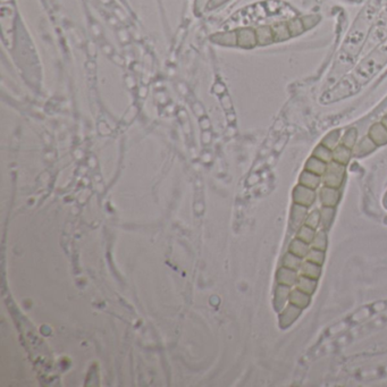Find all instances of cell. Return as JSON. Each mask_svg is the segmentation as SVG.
Segmentation results:
<instances>
[{
	"instance_id": "6da1fadb",
	"label": "cell",
	"mask_w": 387,
	"mask_h": 387,
	"mask_svg": "<svg viewBox=\"0 0 387 387\" xmlns=\"http://www.w3.org/2000/svg\"><path fill=\"white\" fill-rule=\"evenodd\" d=\"M346 166L338 161H330L327 163L325 174L322 175V184L330 188L341 189L345 179Z\"/></svg>"
},
{
	"instance_id": "7a4b0ae2",
	"label": "cell",
	"mask_w": 387,
	"mask_h": 387,
	"mask_svg": "<svg viewBox=\"0 0 387 387\" xmlns=\"http://www.w3.org/2000/svg\"><path fill=\"white\" fill-rule=\"evenodd\" d=\"M316 198V190L306 188V186L302 184L296 185L292 193L293 203H298V205L308 207V208L315 203Z\"/></svg>"
},
{
	"instance_id": "3957f363",
	"label": "cell",
	"mask_w": 387,
	"mask_h": 387,
	"mask_svg": "<svg viewBox=\"0 0 387 387\" xmlns=\"http://www.w3.org/2000/svg\"><path fill=\"white\" fill-rule=\"evenodd\" d=\"M302 313V309L292 303H289L284 309L279 312V326L282 328H289L294 323Z\"/></svg>"
},
{
	"instance_id": "277c9868",
	"label": "cell",
	"mask_w": 387,
	"mask_h": 387,
	"mask_svg": "<svg viewBox=\"0 0 387 387\" xmlns=\"http://www.w3.org/2000/svg\"><path fill=\"white\" fill-rule=\"evenodd\" d=\"M319 200L322 202V206L323 207H333V208H336L339 200H341V190L322 185V188L319 191Z\"/></svg>"
},
{
	"instance_id": "5b68a950",
	"label": "cell",
	"mask_w": 387,
	"mask_h": 387,
	"mask_svg": "<svg viewBox=\"0 0 387 387\" xmlns=\"http://www.w3.org/2000/svg\"><path fill=\"white\" fill-rule=\"evenodd\" d=\"M300 277L299 270H294L288 267H279L276 274V281L277 284L289 286V288H294L298 283V279Z\"/></svg>"
},
{
	"instance_id": "8992f818",
	"label": "cell",
	"mask_w": 387,
	"mask_h": 387,
	"mask_svg": "<svg viewBox=\"0 0 387 387\" xmlns=\"http://www.w3.org/2000/svg\"><path fill=\"white\" fill-rule=\"evenodd\" d=\"M308 207L293 203L291 208V215H290V226L295 231L305 225V222L308 216Z\"/></svg>"
},
{
	"instance_id": "52a82bcc",
	"label": "cell",
	"mask_w": 387,
	"mask_h": 387,
	"mask_svg": "<svg viewBox=\"0 0 387 387\" xmlns=\"http://www.w3.org/2000/svg\"><path fill=\"white\" fill-rule=\"evenodd\" d=\"M292 288L289 286L277 284L275 290V295H274V306H275L276 311L281 312L283 309L290 303V293H291Z\"/></svg>"
},
{
	"instance_id": "ba28073f",
	"label": "cell",
	"mask_w": 387,
	"mask_h": 387,
	"mask_svg": "<svg viewBox=\"0 0 387 387\" xmlns=\"http://www.w3.org/2000/svg\"><path fill=\"white\" fill-rule=\"evenodd\" d=\"M368 136L376 143L377 146L387 145V129L382 123H375L368 131Z\"/></svg>"
},
{
	"instance_id": "9c48e42d",
	"label": "cell",
	"mask_w": 387,
	"mask_h": 387,
	"mask_svg": "<svg viewBox=\"0 0 387 387\" xmlns=\"http://www.w3.org/2000/svg\"><path fill=\"white\" fill-rule=\"evenodd\" d=\"M376 148H377L376 143L367 135L363 139L360 140V141L356 142V145L355 148H353L352 152L353 156L355 157H365L367 155H369V153L375 151Z\"/></svg>"
},
{
	"instance_id": "30bf717a",
	"label": "cell",
	"mask_w": 387,
	"mask_h": 387,
	"mask_svg": "<svg viewBox=\"0 0 387 387\" xmlns=\"http://www.w3.org/2000/svg\"><path fill=\"white\" fill-rule=\"evenodd\" d=\"M310 301H311V295L302 292L301 290L292 288L291 293H290V303H292V305L299 306V308L303 310L308 308Z\"/></svg>"
},
{
	"instance_id": "8fae6325",
	"label": "cell",
	"mask_w": 387,
	"mask_h": 387,
	"mask_svg": "<svg viewBox=\"0 0 387 387\" xmlns=\"http://www.w3.org/2000/svg\"><path fill=\"white\" fill-rule=\"evenodd\" d=\"M322 267L320 265H317L315 262L309 261V260H303L301 268H300L299 273L300 275L306 276V277L313 278V279H318L320 278V275H322Z\"/></svg>"
},
{
	"instance_id": "7c38bea8",
	"label": "cell",
	"mask_w": 387,
	"mask_h": 387,
	"mask_svg": "<svg viewBox=\"0 0 387 387\" xmlns=\"http://www.w3.org/2000/svg\"><path fill=\"white\" fill-rule=\"evenodd\" d=\"M322 183V176L313 174V173L309 171H303L301 173L299 177V184H302L306 186V188L317 190L320 186V184Z\"/></svg>"
},
{
	"instance_id": "4fadbf2b",
	"label": "cell",
	"mask_w": 387,
	"mask_h": 387,
	"mask_svg": "<svg viewBox=\"0 0 387 387\" xmlns=\"http://www.w3.org/2000/svg\"><path fill=\"white\" fill-rule=\"evenodd\" d=\"M310 249H311V245L306 243L305 241H302V240L298 239L296 236L295 239L292 240L289 245V251L294 253L295 256H298L302 259H306V257L310 251Z\"/></svg>"
},
{
	"instance_id": "5bb4252c",
	"label": "cell",
	"mask_w": 387,
	"mask_h": 387,
	"mask_svg": "<svg viewBox=\"0 0 387 387\" xmlns=\"http://www.w3.org/2000/svg\"><path fill=\"white\" fill-rule=\"evenodd\" d=\"M352 157H353L352 150L346 148V146L343 145L342 143H339V145L333 150V160L342 163V165L345 166L348 165Z\"/></svg>"
},
{
	"instance_id": "9a60e30c",
	"label": "cell",
	"mask_w": 387,
	"mask_h": 387,
	"mask_svg": "<svg viewBox=\"0 0 387 387\" xmlns=\"http://www.w3.org/2000/svg\"><path fill=\"white\" fill-rule=\"evenodd\" d=\"M326 168H327V163L325 161H322V160L316 158L315 156L309 157V159L306 160V165H305L306 171L311 172V173H313V174L322 176V175L325 174Z\"/></svg>"
},
{
	"instance_id": "2e32d148",
	"label": "cell",
	"mask_w": 387,
	"mask_h": 387,
	"mask_svg": "<svg viewBox=\"0 0 387 387\" xmlns=\"http://www.w3.org/2000/svg\"><path fill=\"white\" fill-rule=\"evenodd\" d=\"M335 213L336 210L333 207L322 206V209H320V227L328 231L332 227L333 222H334Z\"/></svg>"
},
{
	"instance_id": "e0dca14e",
	"label": "cell",
	"mask_w": 387,
	"mask_h": 387,
	"mask_svg": "<svg viewBox=\"0 0 387 387\" xmlns=\"http://www.w3.org/2000/svg\"><path fill=\"white\" fill-rule=\"evenodd\" d=\"M317 286H318V281H317V279H313V278L306 277V276L300 275V277L298 279V283H296V285L294 286V288L301 290L302 292L306 293V294L312 295L313 293L316 292Z\"/></svg>"
},
{
	"instance_id": "ac0fdd59",
	"label": "cell",
	"mask_w": 387,
	"mask_h": 387,
	"mask_svg": "<svg viewBox=\"0 0 387 387\" xmlns=\"http://www.w3.org/2000/svg\"><path fill=\"white\" fill-rule=\"evenodd\" d=\"M257 36V43L260 46H267L270 43L275 42V38H274L273 26H261L256 31Z\"/></svg>"
},
{
	"instance_id": "d6986e66",
	"label": "cell",
	"mask_w": 387,
	"mask_h": 387,
	"mask_svg": "<svg viewBox=\"0 0 387 387\" xmlns=\"http://www.w3.org/2000/svg\"><path fill=\"white\" fill-rule=\"evenodd\" d=\"M273 32H274V38H275V41H285V40H289L292 38L291 32H290V29H289L288 22H281V23H277V24L274 25Z\"/></svg>"
},
{
	"instance_id": "ffe728a7",
	"label": "cell",
	"mask_w": 387,
	"mask_h": 387,
	"mask_svg": "<svg viewBox=\"0 0 387 387\" xmlns=\"http://www.w3.org/2000/svg\"><path fill=\"white\" fill-rule=\"evenodd\" d=\"M302 258H300V257L295 256L294 253L288 251L283 257V260H282V266L284 267H288V268H291V269H294V270H300L302 266V262H303Z\"/></svg>"
},
{
	"instance_id": "44dd1931",
	"label": "cell",
	"mask_w": 387,
	"mask_h": 387,
	"mask_svg": "<svg viewBox=\"0 0 387 387\" xmlns=\"http://www.w3.org/2000/svg\"><path fill=\"white\" fill-rule=\"evenodd\" d=\"M342 134L339 129H334V131L329 132L325 138L322 140V145H323L327 148H329L330 150H334L336 146H338L339 143H341Z\"/></svg>"
},
{
	"instance_id": "7402d4cb",
	"label": "cell",
	"mask_w": 387,
	"mask_h": 387,
	"mask_svg": "<svg viewBox=\"0 0 387 387\" xmlns=\"http://www.w3.org/2000/svg\"><path fill=\"white\" fill-rule=\"evenodd\" d=\"M327 244H328V238H327V231L326 229L320 228L319 231H317L315 239L311 242V248L322 250V251H326L327 250Z\"/></svg>"
},
{
	"instance_id": "603a6c76",
	"label": "cell",
	"mask_w": 387,
	"mask_h": 387,
	"mask_svg": "<svg viewBox=\"0 0 387 387\" xmlns=\"http://www.w3.org/2000/svg\"><path fill=\"white\" fill-rule=\"evenodd\" d=\"M312 156H315L316 158L322 160V161H325L326 163L333 161V150L327 148V146L322 145V143L316 146L315 150L312 151Z\"/></svg>"
},
{
	"instance_id": "cb8c5ba5",
	"label": "cell",
	"mask_w": 387,
	"mask_h": 387,
	"mask_svg": "<svg viewBox=\"0 0 387 387\" xmlns=\"http://www.w3.org/2000/svg\"><path fill=\"white\" fill-rule=\"evenodd\" d=\"M316 233H317V229L309 227V226H306V225H302L301 227L296 231V238L302 240V241L308 243V244H311L313 239H315Z\"/></svg>"
},
{
	"instance_id": "d4e9b609",
	"label": "cell",
	"mask_w": 387,
	"mask_h": 387,
	"mask_svg": "<svg viewBox=\"0 0 387 387\" xmlns=\"http://www.w3.org/2000/svg\"><path fill=\"white\" fill-rule=\"evenodd\" d=\"M356 142H358V131H356L355 129H348L341 139L342 145L351 150H353V148H355Z\"/></svg>"
},
{
	"instance_id": "484cf974",
	"label": "cell",
	"mask_w": 387,
	"mask_h": 387,
	"mask_svg": "<svg viewBox=\"0 0 387 387\" xmlns=\"http://www.w3.org/2000/svg\"><path fill=\"white\" fill-rule=\"evenodd\" d=\"M325 252L326 251H322V250L311 248L306 257V260H309V261L315 262L317 265L322 266L323 261H325Z\"/></svg>"
},
{
	"instance_id": "4316f807",
	"label": "cell",
	"mask_w": 387,
	"mask_h": 387,
	"mask_svg": "<svg viewBox=\"0 0 387 387\" xmlns=\"http://www.w3.org/2000/svg\"><path fill=\"white\" fill-rule=\"evenodd\" d=\"M305 225L315 229L320 227V210H313V211L309 212L308 216H306Z\"/></svg>"
},
{
	"instance_id": "83f0119b",
	"label": "cell",
	"mask_w": 387,
	"mask_h": 387,
	"mask_svg": "<svg viewBox=\"0 0 387 387\" xmlns=\"http://www.w3.org/2000/svg\"><path fill=\"white\" fill-rule=\"evenodd\" d=\"M380 123H382V124H383L384 126H385V128L387 129V115H385V116H384V117H383V119H382V121H380Z\"/></svg>"
}]
</instances>
